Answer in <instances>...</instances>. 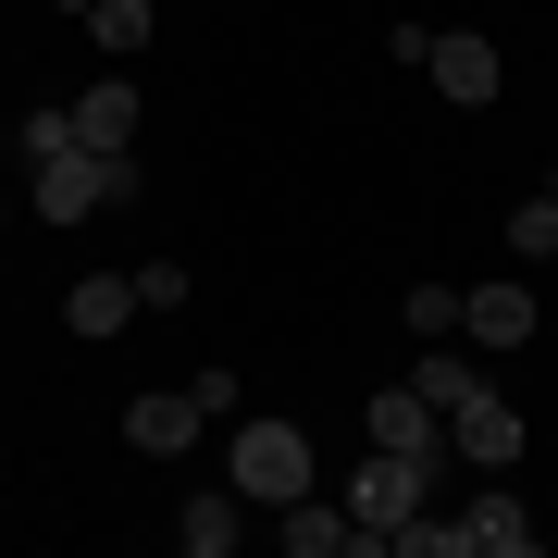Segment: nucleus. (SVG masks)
Returning a JSON list of instances; mask_svg holds the SVG:
<instances>
[{"mask_svg": "<svg viewBox=\"0 0 558 558\" xmlns=\"http://www.w3.org/2000/svg\"><path fill=\"white\" fill-rule=\"evenodd\" d=\"M137 199V149H87V137H62L38 161V223H87V211H124Z\"/></svg>", "mask_w": 558, "mask_h": 558, "instance_id": "f257e3e1", "label": "nucleus"}, {"mask_svg": "<svg viewBox=\"0 0 558 558\" xmlns=\"http://www.w3.org/2000/svg\"><path fill=\"white\" fill-rule=\"evenodd\" d=\"M223 484H236L248 509L311 497V435H299V422H236V447H223Z\"/></svg>", "mask_w": 558, "mask_h": 558, "instance_id": "f03ea898", "label": "nucleus"}, {"mask_svg": "<svg viewBox=\"0 0 558 558\" xmlns=\"http://www.w3.org/2000/svg\"><path fill=\"white\" fill-rule=\"evenodd\" d=\"M435 472L447 459H398V447H360V472H348V521H360V546H385L398 521L435 497Z\"/></svg>", "mask_w": 558, "mask_h": 558, "instance_id": "7ed1b4c3", "label": "nucleus"}, {"mask_svg": "<svg viewBox=\"0 0 558 558\" xmlns=\"http://www.w3.org/2000/svg\"><path fill=\"white\" fill-rule=\"evenodd\" d=\"M360 447H398V459H447V410L422 385H373L360 398Z\"/></svg>", "mask_w": 558, "mask_h": 558, "instance_id": "20e7f679", "label": "nucleus"}, {"mask_svg": "<svg viewBox=\"0 0 558 558\" xmlns=\"http://www.w3.org/2000/svg\"><path fill=\"white\" fill-rule=\"evenodd\" d=\"M422 75H435V87H447L459 112H484V100L509 87V62H497V38H484V25H435V50H422Z\"/></svg>", "mask_w": 558, "mask_h": 558, "instance_id": "39448f33", "label": "nucleus"}, {"mask_svg": "<svg viewBox=\"0 0 558 558\" xmlns=\"http://www.w3.org/2000/svg\"><path fill=\"white\" fill-rule=\"evenodd\" d=\"M447 447L484 459V472H509V459H521V410L497 398V385H459V398H447Z\"/></svg>", "mask_w": 558, "mask_h": 558, "instance_id": "423d86ee", "label": "nucleus"}, {"mask_svg": "<svg viewBox=\"0 0 558 558\" xmlns=\"http://www.w3.org/2000/svg\"><path fill=\"white\" fill-rule=\"evenodd\" d=\"M459 348H534V286L521 274L472 286V299H459Z\"/></svg>", "mask_w": 558, "mask_h": 558, "instance_id": "0eeeda50", "label": "nucleus"}, {"mask_svg": "<svg viewBox=\"0 0 558 558\" xmlns=\"http://www.w3.org/2000/svg\"><path fill=\"white\" fill-rule=\"evenodd\" d=\"M274 534H286V558H348V546H360V521H348V497H336V509H323V497H286V509H274ZM360 558H373V546H360Z\"/></svg>", "mask_w": 558, "mask_h": 558, "instance_id": "6e6552de", "label": "nucleus"}, {"mask_svg": "<svg viewBox=\"0 0 558 558\" xmlns=\"http://www.w3.org/2000/svg\"><path fill=\"white\" fill-rule=\"evenodd\" d=\"M62 112H75L87 149H137V124H149V112H137V75H100L87 100H62Z\"/></svg>", "mask_w": 558, "mask_h": 558, "instance_id": "1a4fd4ad", "label": "nucleus"}, {"mask_svg": "<svg viewBox=\"0 0 558 558\" xmlns=\"http://www.w3.org/2000/svg\"><path fill=\"white\" fill-rule=\"evenodd\" d=\"M199 398H137V410H124V447H137V459H186V447H199Z\"/></svg>", "mask_w": 558, "mask_h": 558, "instance_id": "9d476101", "label": "nucleus"}, {"mask_svg": "<svg viewBox=\"0 0 558 558\" xmlns=\"http://www.w3.org/2000/svg\"><path fill=\"white\" fill-rule=\"evenodd\" d=\"M459 521H472V558H534V546H546V534H534V509H521L509 484H484Z\"/></svg>", "mask_w": 558, "mask_h": 558, "instance_id": "9b49d317", "label": "nucleus"}, {"mask_svg": "<svg viewBox=\"0 0 558 558\" xmlns=\"http://www.w3.org/2000/svg\"><path fill=\"white\" fill-rule=\"evenodd\" d=\"M236 534H248V497H236V484L174 509V546H186V558H236Z\"/></svg>", "mask_w": 558, "mask_h": 558, "instance_id": "f8f14e48", "label": "nucleus"}, {"mask_svg": "<svg viewBox=\"0 0 558 558\" xmlns=\"http://www.w3.org/2000/svg\"><path fill=\"white\" fill-rule=\"evenodd\" d=\"M62 323H75V336H124V323H137V274H75Z\"/></svg>", "mask_w": 558, "mask_h": 558, "instance_id": "ddd939ff", "label": "nucleus"}, {"mask_svg": "<svg viewBox=\"0 0 558 558\" xmlns=\"http://www.w3.org/2000/svg\"><path fill=\"white\" fill-rule=\"evenodd\" d=\"M87 38H100L112 62H137V50L161 38V13H149V0H100V13H87Z\"/></svg>", "mask_w": 558, "mask_h": 558, "instance_id": "4468645a", "label": "nucleus"}, {"mask_svg": "<svg viewBox=\"0 0 558 558\" xmlns=\"http://www.w3.org/2000/svg\"><path fill=\"white\" fill-rule=\"evenodd\" d=\"M509 260H558V199H546V186L509 211Z\"/></svg>", "mask_w": 558, "mask_h": 558, "instance_id": "2eb2a0df", "label": "nucleus"}, {"mask_svg": "<svg viewBox=\"0 0 558 558\" xmlns=\"http://www.w3.org/2000/svg\"><path fill=\"white\" fill-rule=\"evenodd\" d=\"M385 546H410V558H472V521H422V509H410Z\"/></svg>", "mask_w": 558, "mask_h": 558, "instance_id": "dca6fc26", "label": "nucleus"}, {"mask_svg": "<svg viewBox=\"0 0 558 558\" xmlns=\"http://www.w3.org/2000/svg\"><path fill=\"white\" fill-rule=\"evenodd\" d=\"M398 323H410V336H459V286H410Z\"/></svg>", "mask_w": 558, "mask_h": 558, "instance_id": "f3484780", "label": "nucleus"}, {"mask_svg": "<svg viewBox=\"0 0 558 558\" xmlns=\"http://www.w3.org/2000/svg\"><path fill=\"white\" fill-rule=\"evenodd\" d=\"M137 311H186V260H137Z\"/></svg>", "mask_w": 558, "mask_h": 558, "instance_id": "a211bd4d", "label": "nucleus"}, {"mask_svg": "<svg viewBox=\"0 0 558 558\" xmlns=\"http://www.w3.org/2000/svg\"><path fill=\"white\" fill-rule=\"evenodd\" d=\"M50 13H62V25H87V13H100V0H50Z\"/></svg>", "mask_w": 558, "mask_h": 558, "instance_id": "6ab92c4d", "label": "nucleus"}, {"mask_svg": "<svg viewBox=\"0 0 558 558\" xmlns=\"http://www.w3.org/2000/svg\"><path fill=\"white\" fill-rule=\"evenodd\" d=\"M546 199H558V174H546Z\"/></svg>", "mask_w": 558, "mask_h": 558, "instance_id": "aec40b11", "label": "nucleus"}]
</instances>
